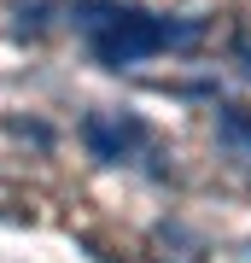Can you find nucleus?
Wrapping results in <instances>:
<instances>
[{"label":"nucleus","mask_w":251,"mask_h":263,"mask_svg":"<svg viewBox=\"0 0 251 263\" xmlns=\"http://www.w3.org/2000/svg\"><path fill=\"white\" fill-rule=\"evenodd\" d=\"M70 24L88 35V47L100 53V65H140L152 53H169V47H193L205 35L199 18H158V12H140V6H117V0H76L70 6Z\"/></svg>","instance_id":"obj_1"},{"label":"nucleus","mask_w":251,"mask_h":263,"mask_svg":"<svg viewBox=\"0 0 251 263\" xmlns=\"http://www.w3.org/2000/svg\"><path fill=\"white\" fill-rule=\"evenodd\" d=\"M82 141L93 158H105V164H123V158H134L140 146H146V123L129 117V111H93L82 123Z\"/></svg>","instance_id":"obj_2"},{"label":"nucleus","mask_w":251,"mask_h":263,"mask_svg":"<svg viewBox=\"0 0 251 263\" xmlns=\"http://www.w3.org/2000/svg\"><path fill=\"white\" fill-rule=\"evenodd\" d=\"M222 141H234V146L251 152V117H245V111H234V105L222 111Z\"/></svg>","instance_id":"obj_3"}]
</instances>
